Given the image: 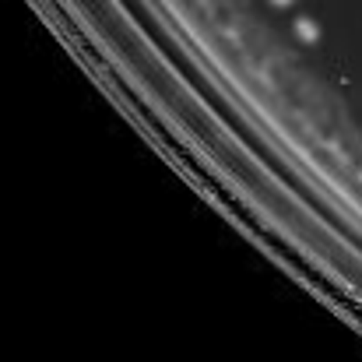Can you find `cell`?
I'll return each instance as SVG.
<instances>
[{
	"label": "cell",
	"mask_w": 362,
	"mask_h": 362,
	"mask_svg": "<svg viewBox=\"0 0 362 362\" xmlns=\"http://www.w3.org/2000/svg\"><path fill=\"white\" fill-rule=\"evenodd\" d=\"M295 32H299V36H303V39H317V36H320V32H317V28L310 25V21H299V25H295Z\"/></svg>",
	"instance_id": "1"
},
{
	"label": "cell",
	"mask_w": 362,
	"mask_h": 362,
	"mask_svg": "<svg viewBox=\"0 0 362 362\" xmlns=\"http://www.w3.org/2000/svg\"><path fill=\"white\" fill-rule=\"evenodd\" d=\"M275 4H278V8H285V4H292V0H275Z\"/></svg>",
	"instance_id": "2"
}]
</instances>
